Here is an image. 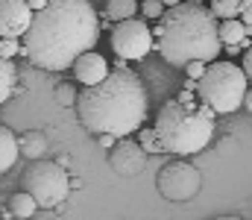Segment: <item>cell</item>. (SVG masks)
Instances as JSON below:
<instances>
[{
    "mask_svg": "<svg viewBox=\"0 0 252 220\" xmlns=\"http://www.w3.org/2000/svg\"><path fill=\"white\" fill-rule=\"evenodd\" d=\"M156 188L170 203H188L202 191V173H199V167H193L185 158H173L158 170Z\"/></svg>",
    "mask_w": 252,
    "mask_h": 220,
    "instance_id": "7",
    "label": "cell"
},
{
    "mask_svg": "<svg viewBox=\"0 0 252 220\" xmlns=\"http://www.w3.org/2000/svg\"><path fill=\"white\" fill-rule=\"evenodd\" d=\"M147 85L135 71L124 65L112 68V73L79 94L76 115L79 124L94 135L129 138L144 129L147 121Z\"/></svg>",
    "mask_w": 252,
    "mask_h": 220,
    "instance_id": "2",
    "label": "cell"
},
{
    "mask_svg": "<svg viewBox=\"0 0 252 220\" xmlns=\"http://www.w3.org/2000/svg\"><path fill=\"white\" fill-rule=\"evenodd\" d=\"M138 12H141V3H138V0H109V3H106V15H103V24H106V21L121 24V21L135 18Z\"/></svg>",
    "mask_w": 252,
    "mask_h": 220,
    "instance_id": "14",
    "label": "cell"
},
{
    "mask_svg": "<svg viewBox=\"0 0 252 220\" xmlns=\"http://www.w3.org/2000/svg\"><path fill=\"white\" fill-rule=\"evenodd\" d=\"M247 71L241 65L232 62H211L205 76L199 79V100L214 109L217 115H229L235 112L244 100H247Z\"/></svg>",
    "mask_w": 252,
    "mask_h": 220,
    "instance_id": "5",
    "label": "cell"
},
{
    "mask_svg": "<svg viewBox=\"0 0 252 220\" xmlns=\"http://www.w3.org/2000/svg\"><path fill=\"white\" fill-rule=\"evenodd\" d=\"M241 9H244V0H211V12L217 21L241 18Z\"/></svg>",
    "mask_w": 252,
    "mask_h": 220,
    "instance_id": "18",
    "label": "cell"
},
{
    "mask_svg": "<svg viewBox=\"0 0 252 220\" xmlns=\"http://www.w3.org/2000/svg\"><path fill=\"white\" fill-rule=\"evenodd\" d=\"M32 21L35 12L27 0H0V38H24Z\"/></svg>",
    "mask_w": 252,
    "mask_h": 220,
    "instance_id": "9",
    "label": "cell"
},
{
    "mask_svg": "<svg viewBox=\"0 0 252 220\" xmlns=\"http://www.w3.org/2000/svg\"><path fill=\"white\" fill-rule=\"evenodd\" d=\"M214 109H208L199 94L193 91H179L173 100H167L158 115H156V135L164 147V153L173 156H193L205 150L211 135H214Z\"/></svg>",
    "mask_w": 252,
    "mask_h": 220,
    "instance_id": "4",
    "label": "cell"
},
{
    "mask_svg": "<svg viewBox=\"0 0 252 220\" xmlns=\"http://www.w3.org/2000/svg\"><path fill=\"white\" fill-rule=\"evenodd\" d=\"M241 21L252 27V0H244V9H241Z\"/></svg>",
    "mask_w": 252,
    "mask_h": 220,
    "instance_id": "24",
    "label": "cell"
},
{
    "mask_svg": "<svg viewBox=\"0 0 252 220\" xmlns=\"http://www.w3.org/2000/svg\"><path fill=\"white\" fill-rule=\"evenodd\" d=\"M241 68L247 71V76H250V82H252V47H247V56H244V65Z\"/></svg>",
    "mask_w": 252,
    "mask_h": 220,
    "instance_id": "26",
    "label": "cell"
},
{
    "mask_svg": "<svg viewBox=\"0 0 252 220\" xmlns=\"http://www.w3.org/2000/svg\"><path fill=\"white\" fill-rule=\"evenodd\" d=\"M100 38V18L91 0H50L35 12L32 30L24 35L30 65L41 71H67L79 56L91 53Z\"/></svg>",
    "mask_w": 252,
    "mask_h": 220,
    "instance_id": "1",
    "label": "cell"
},
{
    "mask_svg": "<svg viewBox=\"0 0 252 220\" xmlns=\"http://www.w3.org/2000/svg\"><path fill=\"white\" fill-rule=\"evenodd\" d=\"M21 156V138L12 135L9 126H0V170H12Z\"/></svg>",
    "mask_w": 252,
    "mask_h": 220,
    "instance_id": "13",
    "label": "cell"
},
{
    "mask_svg": "<svg viewBox=\"0 0 252 220\" xmlns=\"http://www.w3.org/2000/svg\"><path fill=\"white\" fill-rule=\"evenodd\" d=\"M205 71H208V65H205V62H190L188 68H185L188 79H202V76H205Z\"/></svg>",
    "mask_w": 252,
    "mask_h": 220,
    "instance_id": "23",
    "label": "cell"
},
{
    "mask_svg": "<svg viewBox=\"0 0 252 220\" xmlns=\"http://www.w3.org/2000/svg\"><path fill=\"white\" fill-rule=\"evenodd\" d=\"M138 141H141V147H144L147 153H164V147H161V141H158V135H156L153 126H144V129L138 132Z\"/></svg>",
    "mask_w": 252,
    "mask_h": 220,
    "instance_id": "19",
    "label": "cell"
},
{
    "mask_svg": "<svg viewBox=\"0 0 252 220\" xmlns=\"http://www.w3.org/2000/svg\"><path fill=\"white\" fill-rule=\"evenodd\" d=\"M247 35H250V27H247L241 18L220 21V38H223V44H226V47H235V44H241V47H244Z\"/></svg>",
    "mask_w": 252,
    "mask_h": 220,
    "instance_id": "15",
    "label": "cell"
},
{
    "mask_svg": "<svg viewBox=\"0 0 252 220\" xmlns=\"http://www.w3.org/2000/svg\"><path fill=\"white\" fill-rule=\"evenodd\" d=\"M214 220H244V218H235V215H223V218H214Z\"/></svg>",
    "mask_w": 252,
    "mask_h": 220,
    "instance_id": "30",
    "label": "cell"
},
{
    "mask_svg": "<svg viewBox=\"0 0 252 220\" xmlns=\"http://www.w3.org/2000/svg\"><path fill=\"white\" fill-rule=\"evenodd\" d=\"M156 47V35L150 32V27L138 18H129L112 27V50L118 59H129V62H138L144 59L150 50Z\"/></svg>",
    "mask_w": 252,
    "mask_h": 220,
    "instance_id": "8",
    "label": "cell"
},
{
    "mask_svg": "<svg viewBox=\"0 0 252 220\" xmlns=\"http://www.w3.org/2000/svg\"><path fill=\"white\" fill-rule=\"evenodd\" d=\"M244 103H247V109H250V112H252V88H250V91H247V100H244Z\"/></svg>",
    "mask_w": 252,
    "mask_h": 220,
    "instance_id": "29",
    "label": "cell"
},
{
    "mask_svg": "<svg viewBox=\"0 0 252 220\" xmlns=\"http://www.w3.org/2000/svg\"><path fill=\"white\" fill-rule=\"evenodd\" d=\"M9 209H12V215L21 220H30L35 215V209H38V203H35V197H30L27 191H18V194H12L9 197Z\"/></svg>",
    "mask_w": 252,
    "mask_h": 220,
    "instance_id": "16",
    "label": "cell"
},
{
    "mask_svg": "<svg viewBox=\"0 0 252 220\" xmlns=\"http://www.w3.org/2000/svg\"><path fill=\"white\" fill-rule=\"evenodd\" d=\"M223 47L220 21L199 0H185L158 21L156 27V50L173 68H188L190 62H217Z\"/></svg>",
    "mask_w": 252,
    "mask_h": 220,
    "instance_id": "3",
    "label": "cell"
},
{
    "mask_svg": "<svg viewBox=\"0 0 252 220\" xmlns=\"http://www.w3.org/2000/svg\"><path fill=\"white\" fill-rule=\"evenodd\" d=\"M147 156H150V153L141 147V141L121 138L118 144L112 147V153H109V167H112L118 176L132 179V176H138V173L147 167Z\"/></svg>",
    "mask_w": 252,
    "mask_h": 220,
    "instance_id": "10",
    "label": "cell"
},
{
    "mask_svg": "<svg viewBox=\"0 0 252 220\" xmlns=\"http://www.w3.org/2000/svg\"><path fill=\"white\" fill-rule=\"evenodd\" d=\"M97 141H100V147H106V150H112V147L118 144L121 138H115V135H97Z\"/></svg>",
    "mask_w": 252,
    "mask_h": 220,
    "instance_id": "25",
    "label": "cell"
},
{
    "mask_svg": "<svg viewBox=\"0 0 252 220\" xmlns=\"http://www.w3.org/2000/svg\"><path fill=\"white\" fill-rule=\"evenodd\" d=\"M18 53H24V44H18V38H0V56L3 59H15Z\"/></svg>",
    "mask_w": 252,
    "mask_h": 220,
    "instance_id": "22",
    "label": "cell"
},
{
    "mask_svg": "<svg viewBox=\"0 0 252 220\" xmlns=\"http://www.w3.org/2000/svg\"><path fill=\"white\" fill-rule=\"evenodd\" d=\"M18 85V68L12 59H0V100L6 103Z\"/></svg>",
    "mask_w": 252,
    "mask_h": 220,
    "instance_id": "17",
    "label": "cell"
},
{
    "mask_svg": "<svg viewBox=\"0 0 252 220\" xmlns=\"http://www.w3.org/2000/svg\"><path fill=\"white\" fill-rule=\"evenodd\" d=\"M112 73L109 68V62H106V56H100V53H85V56H79L76 59V65H73V76L85 85V88H91V85H100L106 76Z\"/></svg>",
    "mask_w": 252,
    "mask_h": 220,
    "instance_id": "11",
    "label": "cell"
},
{
    "mask_svg": "<svg viewBox=\"0 0 252 220\" xmlns=\"http://www.w3.org/2000/svg\"><path fill=\"white\" fill-rule=\"evenodd\" d=\"M56 103H59V106H76V103H79L76 85H70V82L59 85V88H56Z\"/></svg>",
    "mask_w": 252,
    "mask_h": 220,
    "instance_id": "21",
    "label": "cell"
},
{
    "mask_svg": "<svg viewBox=\"0 0 252 220\" xmlns=\"http://www.w3.org/2000/svg\"><path fill=\"white\" fill-rule=\"evenodd\" d=\"M30 6H32V12H41V9H47V3L50 0H27Z\"/></svg>",
    "mask_w": 252,
    "mask_h": 220,
    "instance_id": "27",
    "label": "cell"
},
{
    "mask_svg": "<svg viewBox=\"0 0 252 220\" xmlns=\"http://www.w3.org/2000/svg\"><path fill=\"white\" fill-rule=\"evenodd\" d=\"M161 3H164L167 9H173V6H179V3H185V0H161Z\"/></svg>",
    "mask_w": 252,
    "mask_h": 220,
    "instance_id": "28",
    "label": "cell"
},
{
    "mask_svg": "<svg viewBox=\"0 0 252 220\" xmlns=\"http://www.w3.org/2000/svg\"><path fill=\"white\" fill-rule=\"evenodd\" d=\"M47 135L41 132V129H27L24 135H21V153L30 158V161H41L44 156H47Z\"/></svg>",
    "mask_w": 252,
    "mask_h": 220,
    "instance_id": "12",
    "label": "cell"
},
{
    "mask_svg": "<svg viewBox=\"0 0 252 220\" xmlns=\"http://www.w3.org/2000/svg\"><path fill=\"white\" fill-rule=\"evenodd\" d=\"M141 15H144L147 21H161V18L167 15V6H164L161 0H144V3H141Z\"/></svg>",
    "mask_w": 252,
    "mask_h": 220,
    "instance_id": "20",
    "label": "cell"
},
{
    "mask_svg": "<svg viewBox=\"0 0 252 220\" xmlns=\"http://www.w3.org/2000/svg\"><path fill=\"white\" fill-rule=\"evenodd\" d=\"M21 188L35 197L38 209H56L62 206L67 191H70V176L59 161H30V167L21 176Z\"/></svg>",
    "mask_w": 252,
    "mask_h": 220,
    "instance_id": "6",
    "label": "cell"
}]
</instances>
